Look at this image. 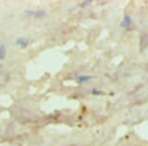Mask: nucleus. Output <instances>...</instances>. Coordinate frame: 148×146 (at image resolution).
I'll return each mask as SVG.
<instances>
[{"label":"nucleus","mask_w":148,"mask_h":146,"mask_svg":"<svg viewBox=\"0 0 148 146\" xmlns=\"http://www.w3.org/2000/svg\"><path fill=\"white\" fill-rule=\"evenodd\" d=\"M130 25H131V18L130 16H125L123 18V21L121 22V26L125 28H128L130 27Z\"/></svg>","instance_id":"nucleus-1"},{"label":"nucleus","mask_w":148,"mask_h":146,"mask_svg":"<svg viewBox=\"0 0 148 146\" xmlns=\"http://www.w3.org/2000/svg\"><path fill=\"white\" fill-rule=\"evenodd\" d=\"M16 45H19L20 47H22V49H26L29 45V42H28L27 39H24V38H22V39H18L17 40H16Z\"/></svg>","instance_id":"nucleus-2"},{"label":"nucleus","mask_w":148,"mask_h":146,"mask_svg":"<svg viewBox=\"0 0 148 146\" xmlns=\"http://www.w3.org/2000/svg\"><path fill=\"white\" fill-rule=\"evenodd\" d=\"M92 79V76H89V75H80L77 77V82L79 83H85L87 81L91 80Z\"/></svg>","instance_id":"nucleus-3"},{"label":"nucleus","mask_w":148,"mask_h":146,"mask_svg":"<svg viewBox=\"0 0 148 146\" xmlns=\"http://www.w3.org/2000/svg\"><path fill=\"white\" fill-rule=\"evenodd\" d=\"M6 56V49L4 45H0V59H3Z\"/></svg>","instance_id":"nucleus-4"}]
</instances>
